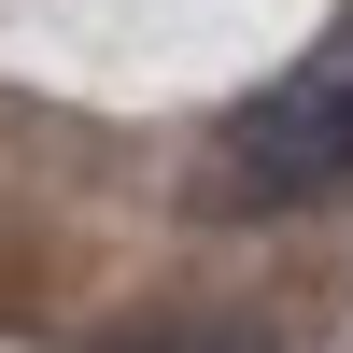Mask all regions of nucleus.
<instances>
[{"label":"nucleus","mask_w":353,"mask_h":353,"mask_svg":"<svg viewBox=\"0 0 353 353\" xmlns=\"http://www.w3.org/2000/svg\"><path fill=\"white\" fill-rule=\"evenodd\" d=\"M353 184V28L311 43L269 99L226 113L212 141V212H311V198Z\"/></svg>","instance_id":"nucleus-1"},{"label":"nucleus","mask_w":353,"mask_h":353,"mask_svg":"<svg viewBox=\"0 0 353 353\" xmlns=\"http://www.w3.org/2000/svg\"><path fill=\"white\" fill-rule=\"evenodd\" d=\"M113 353H269L254 325H128Z\"/></svg>","instance_id":"nucleus-2"}]
</instances>
